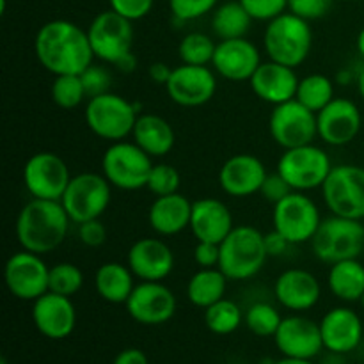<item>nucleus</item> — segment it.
Instances as JSON below:
<instances>
[{
  "label": "nucleus",
  "mask_w": 364,
  "mask_h": 364,
  "mask_svg": "<svg viewBox=\"0 0 364 364\" xmlns=\"http://www.w3.org/2000/svg\"><path fill=\"white\" fill-rule=\"evenodd\" d=\"M318 139L327 146L340 148L354 141L363 128V114L355 102L334 98L329 105L316 112Z\"/></svg>",
  "instance_id": "18"
},
{
  "label": "nucleus",
  "mask_w": 364,
  "mask_h": 364,
  "mask_svg": "<svg viewBox=\"0 0 364 364\" xmlns=\"http://www.w3.org/2000/svg\"><path fill=\"white\" fill-rule=\"evenodd\" d=\"M327 288L341 302H359L364 294V265L359 258L329 265Z\"/></svg>",
  "instance_id": "31"
},
{
  "label": "nucleus",
  "mask_w": 364,
  "mask_h": 364,
  "mask_svg": "<svg viewBox=\"0 0 364 364\" xmlns=\"http://www.w3.org/2000/svg\"><path fill=\"white\" fill-rule=\"evenodd\" d=\"M309 244L315 258L326 265L359 258L364 251L363 220L331 213L329 217L322 219Z\"/></svg>",
  "instance_id": "6"
},
{
  "label": "nucleus",
  "mask_w": 364,
  "mask_h": 364,
  "mask_svg": "<svg viewBox=\"0 0 364 364\" xmlns=\"http://www.w3.org/2000/svg\"><path fill=\"white\" fill-rule=\"evenodd\" d=\"M251 14L245 11L240 0H230L215 7L212 14V32L215 38L237 39L245 38L252 23Z\"/></svg>",
  "instance_id": "33"
},
{
  "label": "nucleus",
  "mask_w": 364,
  "mask_h": 364,
  "mask_svg": "<svg viewBox=\"0 0 364 364\" xmlns=\"http://www.w3.org/2000/svg\"><path fill=\"white\" fill-rule=\"evenodd\" d=\"M281 322H283V316L279 309L269 302H255L244 313L245 327L259 338H274Z\"/></svg>",
  "instance_id": "37"
},
{
  "label": "nucleus",
  "mask_w": 364,
  "mask_h": 364,
  "mask_svg": "<svg viewBox=\"0 0 364 364\" xmlns=\"http://www.w3.org/2000/svg\"><path fill=\"white\" fill-rule=\"evenodd\" d=\"M323 348L333 354H350L361 345L364 327L363 320L354 309L338 306L329 309L320 320Z\"/></svg>",
  "instance_id": "25"
},
{
  "label": "nucleus",
  "mask_w": 364,
  "mask_h": 364,
  "mask_svg": "<svg viewBox=\"0 0 364 364\" xmlns=\"http://www.w3.org/2000/svg\"><path fill=\"white\" fill-rule=\"evenodd\" d=\"M355 48H358L359 55H361L364 59V27L361 28V31H359L358 39H355Z\"/></svg>",
  "instance_id": "56"
},
{
  "label": "nucleus",
  "mask_w": 364,
  "mask_h": 364,
  "mask_svg": "<svg viewBox=\"0 0 364 364\" xmlns=\"http://www.w3.org/2000/svg\"><path fill=\"white\" fill-rule=\"evenodd\" d=\"M244 322L242 308L231 299H220L219 302L205 309V323L210 333L217 336H228L233 334Z\"/></svg>",
  "instance_id": "35"
},
{
  "label": "nucleus",
  "mask_w": 364,
  "mask_h": 364,
  "mask_svg": "<svg viewBox=\"0 0 364 364\" xmlns=\"http://www.w3.org/2000/svg\"><path fill=\"white\" fill-rule=\"evenodd\" d=\"M110 9L130 21H139L151 13L155 0H109Z\"/></svg>",
  "instance_id": "45"
},
{
  "label": "nucleus",
  "mask_w": 364,
  "mask_h": 364,
  "mask_svg": "<svg viewBox=\"0 0 364 364\" xmlns=\"http://www.w3.org/2000/svg\"><path fill=\"white\" fill-rule=\"evenodd\" d=\"M38 63L53 77L80 75L95 63L87 31L70 20H50L39 27L34 38Z\"/></svg>",
  "instance_id": "1"
},
{
  "label": "nucleus",
  "mask_w": 364,
  "mask_h": 364,
  "mask_svg": "<svg viewBox=\"0 0 364 364\" xmlns=\"http://www.w3.org/2000/svg\"><path fill=\"white\" fill-rule=\"evenodd\" d=\"M217 43L205 32H188L178 45V57L183 64L192 66H212Z\"/></svg>",
  "instance_id": "36"
},
{
  "label": "nucleus",
  "mask_w": 364,
  "mask_h": 364,
  "mask_svg": "<svg viewBox=\"0 0 364 364\" xmlns=\"http://www.w3.org/2000/svg\"><path fill=\"white\" fill-rule=\"evenodd\" d=\"M0 364H7V361H6V359H2V361H0Z\"/></svg>",
  "instance_id": "58"
},
{
  "label": "nucleus",
  "mask_w": 364,
  "mask_h": 364,
  "mask_svg": "<svg viewBox=\"0 0 364 364\" xmlns=\"http://www.w3.org/2000/svg\"><path fill=\"white\" fill-rule=\"evenodd\" d=\"M269 132L274 142L283 149L311 144L318 139L316 114L299 100H290L274 107L269 117Z\"/></svg>",
  "instance_id": "13"
},
{
  "label": "nucleus",
  "mask_w": 364,
  "mask_h": 364,
  "mask_svg": "<svg viewBox=\"0 0 364 364\" xmlns=\"http://www.w3.org/2000/svg\"><path fill=\"white\" fill-rule=\"evenodd\" d=\"M166 92L171 102L185 109H196L212 102L217 92V73L212 66L183 64L173 68Z\"/></svg>",
  "instance_id": "17"
},
{
  "label": "nucleus",
  "mask_w": 364,
  "mask_h": 364,
  "mask_svg": "<svg viewBox=\"0 0 364 364\" xmlns=\"http://www.w3.org/2000/svg\"><path fill=\"white\" fill-rule=\"evenodd\" d=\"M322 223L320 208L308 192L294 191L274 205L272 224L291 245L309 244Z\"/></svg>",
  "instance_id": "11"
},
{
  "label": "nucleus",
  "mask_w": 364,
  "mask_h": 364,
  "mask_svg": "<svg viewBox=\"0 0 364 364\" xmlns=\"http://www.w3.org/2000/svg\"><path fill=\"white\" fill-rule=\"evenodd\" d=\"M132 141L141 146L151 159H162L173 151L176 144V134L166 117L142 112L135 121Z\"/></svg>",
  "instance_id": "29"
},
{
  "label": "nucleus",
  "mask_w": 364,
  "mask_h": 364,
  "mask_svg": "<svg viewBox=\"0 0 364 364\" xmlns=\"http://www.w3.org/2000/svg\"><path fill=\"white\" fill-rule=\"evenodd\" d=\"M274 341L283 358L313 359L323 350L320 323L301 313L284 316Z\"/></svg>",
  "instance_id": "19"
},
{
  "label": "nucleus",
  "mask_w": 364,
  "mask_h": 364,
  "mask_svg": "<svg viewBox=\"0 0 364 364\" xmlns=\"http://www.w3.org/2000/svg\"><path fill=\"white\" fill-rule=\"evenodd\" d=\"M50 267L41 255L31 251L14 252L4 267V281L14 299L34 302L48 291Z\"/></svg>",
  "instance_id": "15"
},
{
  "label": "nucleus",
  "mask_w": 364,
  "mask_h": 364,
  "mask_svg": "<svg viewBox=\"0 0 364 364\" xmlns=\"http://www.w3.org/2000/svg\"><path fill=\"white\" fill-rule=\"evenodd\" d=\"M77 237L85 247H102L107 242V228L100 219L87 220V223L78 224Z\"/></svg>",
  "instance_id": "46"
},
{
  "label": "nucleus",
  "mask_w": 364,
  "mask_h": 364,
  "mask_svg": "<svg viewBox=\"0 0 364 364\" xmlns=\"http://www.w3.org/2000/svg\"><path fill=\"white\" fill-rule=\"evenodd\" d=\"M334 96V82L323 73H309L299 80L295 100L308 107L313 112H320L326 105H329Z\"/></svg>",
  "instance_id": "34"
},
{
  "label": "nucleus",
  "mask_w": 364,
  "mask_h": 364,
  "mask_svg": "<svg viewBox=\"0 0 364 364\" xmlns=\"http://www.w3.org/2000/svg\"><path fill=\"white\" fill-rule=\"evenodd\" d=\"M355 77H358V75L352 73L350 70H341L336 73V82L340 85H348L352 84V82H355Z\"/></svg>",
  "instance_id": "53"
},
{
  "label": "nucleus",
  "mask_w": 364,
  "mask_h": 364,
  "mask_svg": "<svg viewBox=\"0 0 364 364\" xmlns=\"http://www.w3.org/2000/svg\"><path fill=\"white\" fill-rule=\"evenodd\" d=\"M235 223L226 203L215 198H203L192 201L191 233L198 242L220 244L233 231Z\"/></svg>",
  "instance_id": "27"
},
{
  "label": "nucleus",
  "mask_w": 364,
  "mask_h": 364,
  "mask_svg": "<svg viewBox=\"0 0 364 364\" xmlns=\"http://www.w3.org/2000/svg\"><path fill=\"white\" fill-rule=\"evenodd\" d=\"M334 0H288V11L308 21L320 20L333 7Z\"/></svg>",
  "instance_id": "44"
},
{
  "label": "nucleus",
  "mask_w": 364,
  "mask_h": 364,
  "mask_svg": "<svg viewBox=\"0 0 364 364\" xmlns=\"http://www.w3.org/2000/svg\"><path fill=\"white\" fill-rule=\"evenodd\" d=\"M153 162L151 156L134 141L110 142L102 156V174L114 188L119 191H141L146 188Z\"/></svg>",
  "instance_id": "7"
},
{
  "label": "nucleus",
  "mask_w": 364,
  "mask_h": 364,
  "mask_svg": "<svg viewBox=\"0 0 364 364\" xmlns=\"http://www.w3.org/2000/svg\"><path fill=\"white\" fill-rule=\"evenodd\" d=\"M272 364H315L313 359H295V358H283L279 361L272 363Z\"/></svg>",
  "instance_id": "54"
},
{
  "label": "nucleus",
  "mask_w": 364,
  "mask_h": 364,
  "mask_svg": "<svg viewBox=\"0 0 364 364\" xmlns=\"http://www.w3.org/2000/svg\"><path fill=\"white\" fill-rule=\"evenodd\" d=\"M311 48L313 28L304 18L287 11L267 23L263 32V50L270 60L299 68L306 63Z\"/></svg>",
  "instance_id": "4"
},
{
  "label": "nucleus",
  "mask_w": 364,
  "mask_h": 364,
  "mask_svg": "<svg viewBox=\"0 0 364 364\" xmlns=\"http://www.w3.org/2000/svg\"><path fill=\"white\" fill-rule=\"evenodd\" d=\"M135 279L137 277L127 263L107 262L96 269L92 283L100 299L109 304H127L135 288Z\"/></svg>",
  "instance_id": "30"
},
{
  "label": "nucleus",
  "mask_w": 364,
  "mask_h": 364,
  "mask_svg": "<svg viewBox=\"0 0 364 364\" xmlns=\"http://www.w3.org/2000/svg\"><path fill=\"white\" fill-rule=\"evenodd\" d=\"M127 265L139 281H164L174 270V252L162 238H139L128 249Z\"/></svg>",
  "instance_id": "24"
},
{
  "label": "nucleus",
  "mask_w": 364,
  "mask_h": 364,
  "mask_svg": "<svg viewBox=\"0 0 364 364\" xmlns=\"http://www.w3.org/2000/svg\"><path fill=\"white\" fill-rule=\"evenodd\" d=\"M137 64H139L137 55H135L134 52H130L127 53V55L121 57V59L114 64V68H116L119 73H134V71L137 70Z\"/></svg>",
  "instance_id": "52"
},
{
  "label": "nucleus",
  "mask_w": 364,
  "mask_h": 364,
  "mask_svg": "<svg viewBox=\"0 0 364 364\" xmlns=\"http://www.w3.org/2000/svg\"><path fill=\"white\" fill-rule=\"evenodd\" d=\"M262 52L247 38L223 39L217 43L212 68L230 82H249L262 64Z\"/></svg>",
  "instance_id": "20"
},
{
  "label": "nucleus",
  "mask_w": 364,
  "mask_h": 364,
  "mask_svg": "<svg viewBox=\"0 0 364 364\" xmlns=\"http://www.w3.org/2000/svg\"><path fill=\"white\" fill-rule=\"evenodd\" d=\"M267 258L265 233L255 226L242 224L220 242L219 269L230 281H247L262 272Z\"/></svg>",
  "instance_id": "3"
},
{
  "label": "nucleus",
  "mask_w": 364,
  "mask_h": 364,
  "mask_svg": "<svg viewBox=\"0 0 364 364\" xmlns=\"http://www.w3.org/2000/svg\"><path fill=\"white\" fill-rule=\"evenodd\" d=\"M192 201L180 192L153 199L148 224L159 237H174L191 226Z\"/></svg>",
  "instance_id": "28"
},
{
  "label": "nucleus",
  "mask_w": 364,
  "mask_h": 364,
  "mask_svg": "<svg viewBox=\"0 0 364 364\" xmlns=\"http://www.w3.org/2000/svg\"><path fill=\"white\" fill-rule=\"evenodd\" d=\"M359 304L363 306V309H364V294H363V297H361V301H359Z\"/></svg>",
  "instance_id": "57"
},
{
  "label": "nucleus",
  "mask_w": 364,
  "mask_h": 364,
  "mask_svg": "<svg viewBox=\"0 0 364 364\" xmlns=\"http://www.w3.org/2000/svg\"><path fill=\"white\" fill-rule=\"evenodd\" d=\"M80 78L84 82L87 100L92 98V96L105 95V92L110 91V85H112V73L107 70L105 63H92L91 66H87L82 71Z\"/></svg>",
  "instance_id": "42"
},
{
  "label": "nucleus",
  "mask_w": 364,
  "mask_h": 364,
  "mask_svg": "<svg viewBox=\"0 0 364 364\" xmlns=\"http://www.w3.org/2000/svg\"><path fill=\"white\" fill-rule=\"evenodd\" d=\"M333 169L329 153L315 142L299 148L284 149L277 160L276 171L288 181L294 191L311 192L322 188Z\"/></svg>",
  "instance_id": "9"
},
{
  "label": "nucleus",
  "mask_w": 364,
  "mask_h": 364,
  "mask_svg": "<svg viewBox=\"0 0 364 364\" xmlns=\"http://www.w3.org/2000/svg\"><path fill=\"white\" fill-rule=\"evenodd\" d=\"M50 96L57 107L64 110H73L87 100L84 82L80 75H57L53 77Z\"/></svg>",
  "instance_id": "38"
},
{
  "label": "nucleus",
  "mask_w": 364,
  "mask_h": 364,
  "mask_svg": "<svg viewBox=\"0 0 364 364\" xmlns=\"http://www.w3.org/2000/svg\"><path fill=\"white\" fill-rule=\"evenodd\" d=\"M274 297L281 308L291 313H306L315 308L322 297L318 277L306 269H287L274 283Z\"/></svg>",
  "instance_id": "23"
},
{
  "label": "nucleus",
  "mask_w": 364,
  "mask_h": 364,
  "mask_svg": "<svg viewBox=\"0 0 364 364\" xmlns=\"http://www.w3.org/2000/svg\"><path fill=\"white\" fill-rule=\"evenodd\" d=\"M70 226L63 203L32 198L18 213L14 235L21 249L45 256L64 244Z\"/></svg>",
  "instance_id": "2"
},
{
  "label": "nucleus",
  "mask_w": 364,
  "mask_h": 364,
  "mask_svg": "<svg viewBox=\"0 0 364 364\" xmlns=\"http://www.w3.org/2000/svg\"><path fill=\"white\" fill-rule=\"evenodd\" d=\"M124 308L137 323L162 326L176 315L178 299L162 281H141L135 284Z\"/></svg>",
  "instance_id": "16"
},
{
  "label": "nucleus",
  "mask_w": 364,
  "mask_h": 364,
  "mask_svg": "<svg viewBox=\"0 0 364 364\" xmlns=\"http://www.w3.org/2000/svg\"><path fill=\"white\" fill-rule=\"evenodd\" d=\"M21 178L31 198L60 201L71 180V173L57 153L38 151L27 159Z\"/></svg>",
  "instance_id": "14"
},
{
  "label": "nucleus",
  "mask_w": 364,
  "mask_h": 364,
  "mask_svg": "<svg viewBox=\"0 0 364 364\" xmlns=\"http://www.w3.org/2000/svg\"><path fill=\"white\" fill-rule=\"evenodd\" d=\"M141 105L124 96L109 91L87 100L84 110L85 124L96 137L107 142L124 141L132 137Z\"/></svg>",
  "instance_id": "5"
},
{
  "label": "nucleus",
  "mask_w": 364,
  "mask_h": 364,
  "mask_svg": "<svg viewBox=\"0 0 364 364\" xmlns=\"http://www.w3.org/2000/svg\"><path fill=\"white\" fill-rule=\"evenodd\" d=\"M194 263L198 269H215L220 262V244L212 242H198L192 252Z\"/></svg>",
  "instance_id": "48"
},
{
  "label": "nucleus",
  "mask_w": 364,
  "mask_h": 364,
  "mask_svg": "<svg viewBox=\"0 0 364 364\" xmlns=\"http://www.w3.org/2000/svg\"><path fill=\"white\" fill-rule=\"evenodd\" d=\"M299 80L301 78L297 77L295 68L284 66V64L269 59L267 63L259 64V68L249 80V85L262 102L276 107L295 100Z\"/></svg>",
  "instance_id": "26"
},
{
  "label": "nucleus",
  "mask_w": 364,
  "mask_h": 364,
  "mask_svg": "<svg viewBox=\"0 0 364 364\" xmlns=\"http://www.w3.org/2000/svg\"><path fill=\"white\" fill-rule=\"evenodd\" d=\"M112 185L102 173H78L71 176L60 203L71 223L82 224L100 219L112 199Z\"/></svg>",
  "instance_id": "8"
},
{
  "label": "nucleus",
  "mask_w": 364,
  "mask_h": 364,
  "mask_svg": "<svg viewBox=\"0 0 364 364\" xmlns=\"http://www.w3.org/2000/svg\"><path fill=\"white\" fill-rule=\"evenodd\" d=\"M180 171L174 166H171V164L160 162L153 166L148 178V183H146V188H148L155 198H160V196H169L174 194V192H180Z\"/></svg>",
  "instance_id": "40"
},
{
  "label": "nucleus",
  "mask_w": 364,
  "mask_h": 364,
  "mask_svg": "<svg viewBox=\"0 0 364 364\" xmlns=\"http://www.w3.org/2000/svg\"><path fill=\"white\" fill-rule=\"evenodd\" d=\"M171 73H173V68L166 63H153L151 66L148 68L149 80L155 82V84L159 85H164V87H166V84L169 82Z\"/></svg>",
  "instance_id": "51"
},
{
  "label": "nucleus",
  "mask_w": 364,
  "mask_h": 364,
  "mask_svg": "<svg viewBox=\"0 0 364 364\" xmlns=\"http://www.w3.org/2000/svg\"><path fill=\"white\" fill-rule=\"evenodd\" d=\"M355 87H358L359 96H361L363 102H364V68L361 71H359L358 77H355Z\"/></svg>",
  "instance_id": "55"
},
{
  "label": "nucleus",
  "mask_w": 364,
  "mask_h": 364,
  "mask_svg": "<svg viewBox=\"0 0 364 364\" xmlns=\"http://www.w3.org/2000/svg\"><path fill=\"white\" fill-rule=\"evenodd\" d=\"M32 322L39 334L48 340H64L77 327V308L71 297L46 291L32 302Z\"/></svg>",
  "instance_id": "21"
},
{
  "label": "nucleus",
  "mask_w": 364,
  "mask_h": 364,
  "mask_svg": "<svg viewBox=\"0 0 364 364\" xmlns=\"http://www.w3.org/2000/svg\"><path fill=\"white\" fill-rule=\"evenodd\" d=\"M269 176L267 167L251 153L230 156L219 169V185L231 198H251L259 194L263 181Z\"/></svg>",
  "instance_id": "22"
},
{
  "label": "nucleus",
  "mask_w": 364,
  "mask_h": 364,
  "mask_svg": "<svg viewBox=\"0 0 364 364\" xmlns=\"http://www.w3.org/2000/svg\"><path fill=\"white\" fill-rule=\"evenodd\" d=\"M95 59L114 66L123 55L132 52L134 45V21L127 20L109 9L96 14L87 27Z\"/></svg>",
  "instance_id": "12"
},
{
  "label": "nucleus",
  "mask_w": 364,
  "mask_h": 364,
  "mask_svg": "<svg viewBox=\"0 0 364 364\" xmlns=\"http://www.w3.org/2000/svg\"><path fill=\"white\" fill-rule=\"evenodd\" d=\"M341 2H348V0H341Z\"/></svg>",
  "instance_id": "59"
},
{
  "label": "nucleus",
  "mask_w": 364,
  "mask_h": 364,
  "mask_svg": "<svg viewBox=\"0 0 364 364\" xmlns=\"http://www.w3.org/2000/svg\"><path fill=\"white\" fill-rule=\"evenodd\" d=\"M265 245L269 256H281L284 255V251H287L291 244L283 237V235L277 233L276 230H272L270 233L265 235Z\"/></svg>",
  "instance_id": "49"
},
{
  "label": "nucleus",
  "mask_w": 364,
  "mask_h": 364,
  "mask_svg": "<svg viewBox=\"0 0 364 364\" xmlns=\"http://www.w3.org/2000/svg\"><path fill=\"white\" fill-rule=\"evenodd\" d=\"M219 0H169L171 14L180 23L199 20L208 13H213Z\"/></svg>",
  "instance_id": "41"
},
{
  "label": "nucleus",
  "mask_w": 364,
  "mask_h": 364,
  "mask_svg": "<svg viewBox=\"0 0 364 364\" xmlns=\"http://www.w3.org/2000/svg\"><path fill=\"white\" fill-rule=\"evenodd\" d=\"M320 191L323 205L333 215L364 220V167L333 166Z\"/></svg>",
  "instance_id": "10"
},
{
  "label": "nucleus",
  "mask_w": 364,
  "mask_h": 364,
  "mask_svg": "<svg viewBox=\"0 0 364 364\" xmlns=\"http://www.w3.org/2000/svg\"><path fill=\"white\" fill-rule=\"evenodd\" d=\"M84 287V272L71 262H60L50 267L48 291L73 297Z\"/></svg>",
  "instance_id": "39"
},
{
  "label": "nucleus",
  "mask_w": 364,
  "mask_h": 364,
  "mask_svg": "<svg viewBox=\"0 0 364 364\" xmlns=\"http://www.w3.org/2000/svg\"><path fill=\"white\" fill-rule=\"evenodd\" d=\"M112 364H149V361L141 348H124L114 358Z\"/></svg>",
  "instance_id": "50"
},
{
  "label": "nucleus",
  "mask_w": 364,
  "mask_h": 364,
  "mask_svg": "<svg viewBox=\"0 0 364 364\" xmlns=\"http://www.w3.org/2000/svg\"><path fill=\"white\" fill-rule=\"evenodd\" d=\"M252 20L267 21L281 16L288 11V0H240Z\"/></svg>",
  "instance_id": "43"
},
{
  "label": "nucleus",
  "mask_w": 364,
  "mask_h": 364,
  "mask_svg": "<svg viewBox=\"0 0 364 364\" xmlns=\"http://www.w3.org/2000/svg\"><path fill=\"white\" fill-rule=\"evenodd\" d=\"M291 192H294V188L288 185V181L284 180L277 171L269 174V176L265 178V181H263L262 188H259V196H262L265 201L272 203V205L279 203L281 199H284L288 194H291Z\"/></svg>",
  "instance_id": "47"
},
{
  "label": "nucleus",
  "mask_w": 364,
  "mask_h": 364,
  "mask_svg": "<svg viewBox=\"0 0 364 364\" xmlns=\"http://www.w3.org/2000/svg\"><path fill=\"white\" fill-rule=\"evenodd\" d=\"M228 283L230 279L226 274L215 267V269H198L188 279L187 299L192 306L199 309H206L212 304L226 297Z\"/></svg>",
  "instance_id": "32"
}]
</instances>
